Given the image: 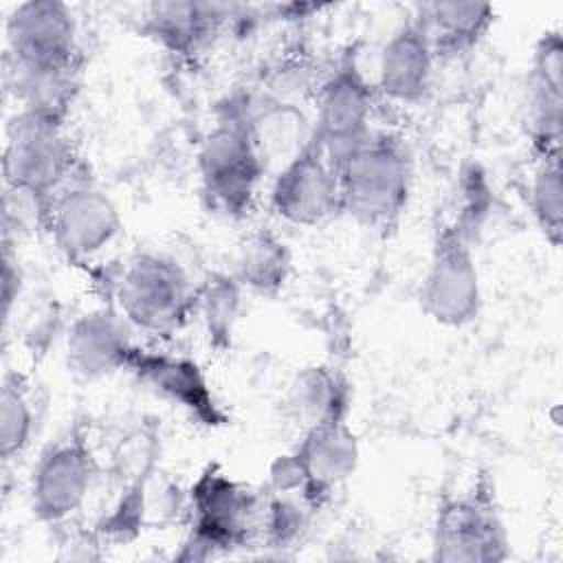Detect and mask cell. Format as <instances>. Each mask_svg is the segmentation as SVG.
Returning a JSON list of instances; mask_svg holds the SVG:
<instances>
[{
    "label": "cell",
    "instance_id": "cell-13",
    "mask_svg": "<svg viewBox=\"0 0 563 563\" xmlns=\"http://www.w3.org/2000/svg\"><path fill=\"white\" fill-rule=\"evenodd\" d=\"M125 369L152 394L176 405L205 427H222L227 413L216 400L200 365L187 356L134 347Z\"/></svg>",
    "mask_w": 563,
    "mask_h": 563
},
{
    "label": "cell",
    "instance_id": "cell-2",
    "mask_svg": "<svg viewBox=\"0 0 563 563\" xmlns=\"http://www.w3.org/2000/svg\"><path fill=\"white\" fill-rule=\"evenodd\" d=\"M200 189L209 207L227 218L249 213L268 172L246 123V97L220 108L216 125L202 136L196 154Z\"/></svg>",
    "mask_w": 563,
    "mask_h": 563
},
{
    "label": "cell",
    "instance_id": "cell-14",
    "mask_svg": "<svg viewBox=\"0 0 563 563\" xmlns=\"http://www.w3.org/2000/svg\"><path fill=\"white\" fill-rule=\"evenodd\" d=\"M134 328L117 306H99L79 314L66 332V365L84 380H99L125 369Z\"/></svg>",
    "mask_w": 563,
    "mask_h": 563
},
{
    "label": "cell",
    "instance_id": "cell-3",
    "mask_svg": "<svg viewBox=\"0 0 563 563\" xmlns=\"http://www.w3.org/2000/svg\"><path fill=\"white\" fill-rule=\"evenodd\" d=\"M264 495L207 466L189 488L191 530L178 559L202 561L249 545L260 537Z\"/></svg>",
    "mask_w": 563,
    "mask_h": 563
},
{
    "label": "cell",
    "instance_id": "cell-7",
    "mask_svg": "<svg viewBox=\"0 0 563 563\" xmlns=\"http://www.w3.org/2000/svg\"><path fill=\"white\" fill-rule=\"evenodd\" d=\"M431 550L433 561L442 563H495L508 559L510 537L488 482L482 479L471 490L438 506Z\"/></svg>",
    "mask_w": 563,
    "mask_h": 563
},
{
    "label": "cell",
    "instance_id": "cell-22",
    "mask_svg": "<svg viewBox=\"0 0 563 563\" xmlns=\"http://www.w3.org/2000/svg\"><path fill=\"white\" fill-rule=\"evenodd\" d=\"M292 253L271 229H255L244 235L233 255L231 275L244 290L275 297L288 282Z\"/></svg>",
    "mask_w": 563,
    "mask_h": 563
},
{
    "label": "cell",
    "instance_id": "cell-11",
    "mask_svg": "<svg viewBox=\"0 0 563 563\" xmlns=\"http://www.w3.org/2000/svg\"><path fill=\"white\" fill-rule=\"evenodd\" d=\"M9 62L35 68H79L77 20L59 0H26L4 22Z\"/></svg>",
    "mask_w": 563,
    "mask_h": 563
},
{
    "label": "cell",
    "instance_id": "cell-23",
    "mask_svg": "<svg viewBox=\"0 0 563 563\" xmlns=\"http://www.w3.org/2000/svg\"><path fill=\"white\" fill-rule=\"evenodd\" d=\"M79 68H35L4 59V84L18 110H33L66 119L77 88Z\"/></svg>",
    "mask_w": 563,
    "mask_h": 563
},
{
    "label": "cell",
    "instance_id": "cell-1",
    "mask_svg": "<svg viewBox=\"0 0 563 563\" xmlns=\"http://www.w3.org/2000/svg\"><path fill=\"white\" fill-rule=\"evenodd\" d=\"M341 213L372 231H391L407 211L413 156L396 132L372 130L336 158Z\"/></svg>",
    "mask_w": 563,
    "mask_h": 563
},
{
    "label": "cell",
    "instance_id": "cell-8",
    "mask_svg": "<svg viewBox=\"0 0 563 563\" xmlns=\"http://www.w3.org/2000/svg\"><path fill=\"white\" fill-rule=\"evenodd\" d=\"M97 479V462L79 431L51 442L29 477V506L37 521L62 523L84 508Z\"/></svg>",
    "mask_w": 563,
    "mask_h": 563
},
{
    "label": "cell",
    "instance_id": "cell-5",
    "mask_svg": "<svg viewBox=\"0 0 563 563\" xmlns=\"http://www.w3.org/2000/svg\"><path fill=\"white\" fill-rule=\"evenodd\" d=\"M77 169L66 119L33 110L11 114L2 156L4 185L55 196L77 176Z\"/></svg>",
    "mask_w": 563,
    "mask_h": 563
},
{
    "label": "cell",
    "instance_id": "cell-12",
    "mask_svg": "<svg viewBox=\"0 0 563 563\" xmlns=\"http://www.w3.org/2000/svg\"><path fill=\"white\" fill-rule=\"evenodd\" d=\"M372 110L374 86L356 57L345 55L317 88L312 136L336 161L372 132Z\"/></svg>",
    "mask_w": 563,
    "mask_h": 563
},
{
    "label": "cell",
    "instance_id": "cell-25",
    "mask_svg": "<svg viewBox=\"0 0 563 563\" xmlns=\"http://www.w3.org/2000/svg\"><path fill=\"white\" fill-rule=\"evenodd\" d=\"M528 198L537 229L550 246L559 249L563 238V185L559 154L537 156Z\"/></svg>",
    "mask_w": 563,
    "mask_h": 563
},
{
    "label": "cell",
    "instance_id": "cell-21",
    "mask_svg": "<svg viewBox=\"0 0 563 563\" xmlns=\"http://www.w3.org/2000/svg\"><path fill=\"white\" fill-rule=\"evenodd\" d=\"M286 407L301 431L330 420H347L352 407L350 380L339 367L306 365L288 385Z\"/></svg>",
    "mask_w": 563,
    "mask_h": 563
},
{
    "label": "cell",
    "instance_id": "cell-18",
    "mask_svg": "<svg viewBox=\"0 0 563 563\" xmlns=\"http://www.w3.org/2000/svg\"><path fill=\"white\" fill-rule=\"evenodd\" d=\"M231 11V4L218 2H152L145 7L143 31L172 55L191 57L213 42Z\"/></svg>",
    "mask_w": 563,
    "mask_h": 563
},
{
    "label": "cell",
    "instance_id": "cell-19",
    "mask_svg": "<svg viewBox=\"0 0 563 563\" xmlns=\"http://www.w3.org/2000/svg\"><path fill=\"white\" fill-rule=\"evenodd\" d=\"M246 123L266 169L275 165V172L312 136V123L290 99L246 97Z\"/></svg>",
    "mask_w": 563,
    "mask_h": 563
},
{
    "label": "cell",
    "instance_id": "cell-16",
    "mask_svg": "<svg viewBox=\"0 0 563 563\" xmlns=\"http://www.w3.org/2000/svg\"><path fill=\"white\" fill-rule=\"evenodd\" d=\"M563 119V40L545 31L534 48L528 73V128L537 156L559 154Z\"/></svg>",
    "mask_w": 563,
    "mask_h": 563
},
{
    "label": "cell",
    "instance_id": "cell-27",
    "mask_svg": "<svg viewBox=\"0 0 563 563\" xmlns=\"http://www.w3.org/2000/svg\"><path fill=\"white\" fill-rule=\"evenodd\" d=\"M460 191L462 194H460L457 211H455L453 220H449V222L473 242L475 233L488 218L490 202H493L486 174L477 165L466 167L460 178Z\"/></svg>",
    "mask_w": 563,
    "mask_h": 563
},
{
    "label": "cell",
    "instance_id": "cell-9",
    "mask_svg": "<svg viewBox=\"0 0 563 563\" xmlns=\"http://www.w3.org/2000/svg\"><path fill=\"white\" fill-rule=\"evenodd\" d=\"M268 205L279 220L303 229L341 213L336 161L314 136L273 174Z\"/></svg>",
    "mask_w": 563,
    "mask_h": 563
},
{
    "label": "cell",
    "instance_id": "cell-10",
    "mask_svg": "<svg viewBox=\"0 0 563 563\" xmlns=\"http://www.w3.org/2000/svg\"><path fill=\"white\" fill-rule=\"evenodd\" d=\"M121 229L114 200L84 176H75L53 196L48 231L73 262L95 260L119 238Z\"/></svg>",
    "mask_w": 563,
    "mask_h": 563
},
{
    "label": "cell",
    "instance_id": "cell-28",
    "mask_svg": "<svg viewBox=\"0 0 563 563\" xmlns=\"http://www.w3.org/2000/svg\"><path fill=\"white\" fill-rule=\"evenodd\" d=\"M2 314L9 319L13 303L22 292V271L18 255L13 253V242L2 240Z\"/></svg>",
    "mask_w": 563,
    "mask_h": 563
},
{
    "label": "cell",
    "instance_id": "cell-20",
    "mask_svg": "<svg viewBox=\"0 0 563 563\" xmlns=\"http://www.w3.org/2000/svg\"><path fill=\"white\" fill-rule=\"evenodd\" d=\"M435 57H457L473 51L495 24V9L486 2H427L413 15Z\"/></svg>",
    "mask_w": 563,
    "mask_h": 563
},
{
    "label": "cell",
    "instance_id": "cell-24",
    "mask_svg": "<svg viewBox=\"0 0 563 563\" xmlns=\"http://www.w3.org/2000/svg\"><path fill=\"white\" fill-rule=\"evenodd\" d=\"M242 292L244 288L231 273H211L196 286V314L216 347H224L231 341L242 308Z\"/></svg>",
    "mask_w": 563,
    "mask_h": 563
},
{
    "label": "cell",
    "instance_id": "cell-17",
    "mask_svg": "<svg viewBox=\"0 0 563 563\" xmlns=\"http://www.w3.org/2000/svg\"><path fill=\"white\" fill-rule=\"evenodd\" d=\"M435 53L416 18L400 24L385 42L378 70L376 90L400 106H416L427 99L433 86Z\"/></svg>",
    "mask_w": 563,
    "mask_h": 563
},
{
    "label": "cell",
    "instance_id": "cell-15",
    "mask_svg": "<svg viewBox=\"0 0 563 563\" xmlns=\"http://www.w3.org/2000/svg\"><path fill=\"white\" fill-rule=\"evenodd\" d=\"M292 453L306 475V495L314 508H321L330 493L356 473L361 460L358 438L347 420L303 429Z\"/></svg>",
    "mask_w": 563,
    "mask_h": 563
},
{
    "label": "cell",
    "instance_id": "cell-6",
    "mask_svg": "<svg viewBox=\"0 0 563 563\" xmlns=\"http://www.w3.org/2000/svg\"><path fill=\"white\" fill-rule=\"evenodd\" d=\"M418 303L427 319L442 328H464L479 317L482 282L473 242L451 222L435 231Z\"/></svg>",
    "mask_w": 563,
    "mask_h": 563
},
{
    "label": "cell",
    "instance_id": "cell-4",
    "mask_svg": "<svg viewBox=\"0 0 563 563\" xmlns=\"http://www.w3.org/2000/svg\"><path fill=\"white\" fill-rule=\"evenodd\" d=\"M117 308L139 332L172 336L196 314V284L169 255L134 253L117 282Z\"/></svg>",
    "mask_w": 563,
    "mask_h": 563
},
{
    "label": "cell",
    "instance_id": "cell-26",
    "mask_svg": "<svg viewBox=\"0 0 563 563\" xmlns=\"http://www.w3.org/2000/svg\"><path fill=\"white\" fill-rule=\"evenodd\" d=\"M35 433L33 398L18 374H7L0 391V455L4 462L20 457Z\"/></svg>",
    "mask_w": 563,
    "mask_h": 563
}]
</instances>
